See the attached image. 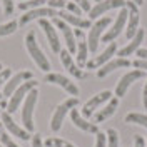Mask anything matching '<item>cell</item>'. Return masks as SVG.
Here are the masks:
<instances>
[{
  "instance_id": "1",
  "label": "cell",
  "mask_w": 147,
  "mask_h": 147,
  "mask_svg": "<svg viewBox=\"0 0 147 147\" xmlns=\"http://www.w3.org/2000/svg\"><path fill=\"white\" fill-rule=\"evenodd\" d=\"M25 47H27V52L32 57V60L37 64V67L47 74L50 72V62H49V59L45 57V54L42 52L40 45L37 44L35 32H28L27 34V37H25Z\"/></svg>"
},
{
  "instance_id": "2",
  "label": "cell",
  "mask_w": 147,
  "mask_h": 147,
  "mask_svg": "<svg viewBox=\"0 0 147 147\" xmlns=\"http://www.w3.org/2000/svg\"><path fill=\"white\" fill-rule=\"evenodd\" d=\"M77 105H79V99H77V97H70V99L64 100L60 105H57L54 115H52V120H50V129H52L54 132H59L60 127H62V122H64L65 115H67L72 109H75Z\"/></svg>"
},
{
  "instance_id": "3",
  "label": "cell",
  "mask_w": 147,
  "mask_h": 147,
  "mask_svg": "<svg viewBox=\"0 0 147 147\" xmlns=\"http://www.w3.org/2000/svg\"><path fill=\"white\" fill-rule=\"evenodd\" d=\"M37 95L38 92L37 89L30 90L25 97V102H24V110H22V122H24V129L27 132H32L35 125H34V109H35L37 104Z\"/></svg>"
},
{
  "instance_id": "4",
  "label": "cell",
  "mask_w": 147,
  "mask_h": 147,
  "mask_svg": "<svg viewBox=\"0 0 147 147\" xmlns=\"http://www.w3.org/2000/svg\"><path fill=\"white\" fill-rule=\"evenodd\" d=\"M110 24V17H102L99 18L89 30V37H87V45L90 52H95L99 49V42H100V37L104 34V30L109 27Z\"/></svg>"
},
{
  "instance_id": "5",
  "label": "cell",
  "mask_w": 147,
  "mask_h": 147,
  "mask_svg": "<svg viewBox=\"0 0 147 147\" xmlns=\"http://www.w3.org/2000/svg\"><path fill=\"white\" fill-rule=\"evenodd\" d=\"M34 89H37V82L34 79H30V80H25L17 90L10 95V102L7 104V110H9L10 115L18 109V105H20V102L24 100V97H27V94L30 90H34Z\"/></svg>"
},
{
  "instance_id": "6",
  "label": "cell",
  "mask_w": 147,
  "mask_h": 147,
  "mask_svg": "<svg viewBox=\"0 0 147 147\" xmlns=\"http://www.w3.org/2000/svg\"><path fill=\"white\" fill-rule=\"evenodd\" d=\"M127 18H129V9L127 7H124V9L119 10V13H117V18H115V22L112 24V27L104 34L102 37V42H112L114 38H117L120 35V32H122V28L125 27V24H127Z\"/></svg>"
},
{
  "instance_id": "7",
  "label": "cell",
  "mask_w": 147,
  "mask_h": 147,
  "mask_svg": "<svg viewBox=\"0 0 147 147\" xmlns=\"http://www.w3.org/2000/svg\"><path fill=\"white\" fill-rule=\"evenodd\" d=\"M38 25H40V28L44 30V34H45L47 40H49V45H50V49H52V52L60 54L62 45H60V38H59V35H57L55 25L50 22V20H47V18H40V20H38Z\"/></svg>"
},
{
  "instance_id": "8",
  "label": "cell",
  "mask_w": 147,
  "mask_h": 147,
  "mask_svg": "<svg viewBox=\"0 0 147 147\" xmlns=\"http://www.w3.org/2000/svg\"><path fill=\"white\" fill-rule=\"evenodd\" d=\"M144 75H146V72H144V70H139V69H136V70H130V72H127L125 75H122V79L119 80L117 87H115V97H117V99L124 97L129 87L136 82V80L142 79Z\"/></svg>"
},
{
  "instance_id": "9",
  "label": "cell",
  "mask_w": 147,
  "mask_h": 147,
  "mask_svg": "<svg viewBox=\"0 0 147 147\" xmlns=\"http://www.w3.org/2000/svg\"><path fill=\"white\" fill-rule=\"evenodd\" d=\"M125 7L129 9V18H127V28H125V37L127 38H134L136 34L139 30V20H140V15H139V5H136L132 0H127Z\"/></svg>"
},
{
  "instance_id": "10",
  "label": "cell",
  "mask_w": 147,
  "mask_h": 147,
  "mask_svg": "<svg viewBox=\"0 0 147 147\" xmlns=\"http://www.w3.org/2000/svg\"><path fill=\"white\" fill-rule=\"evenodd\" d=\"M127 3V0H102L97 2L95 7H92L89 12V17L90 18H99L100 15H104L105 12H109L112 9H124Z\"/></svg>"
},
{
  "instance_id": "11",
  "label": "cell",
  "mask_w": 147,
  "mask_h": 147,
  "mask_svg": "<svg viewBox=\"0 0 147 147\" xmlns=\"http://www.w3.org/2000/svg\"><path fill=\"white\" fill-rule=\"evenodd\" d=\"M45 82L49 84H54V85H59V87H62L65 92H69L70 95H79V87L75 85V84L70 80V79H67L64 77L62 74H54V72H49L45 75Z\"/></svg>"
},
{
  "instance_id": "12",
  "label": "cell",
  "mask_w": 147,
  "mask_h": 147,
  "mask_svg": "<svg viewBox=\"0 0 147 147\" xmlns=\"http://www.w3.org/2000/svg\"><path fill=\"white\" fill-rule=\"evenodd\" d=\"M59 15V10L55 9H50V7H38V9H32L25 12L22 17H20V25H25L28 22H32V20H40V18H45V17H57Z\"/></svg>"
},
{
  "instance_id": "13",
  "label": "cell",
  "mask_w": 147,
  "mask_h": 147,
  "mask_svg": "<svg viewBox=\"0 0 147 147\" xmlns=\"http://www.w3.org/2000/svg\"><path fill=\"white\" fill-rule=\"evenodd\" d=\"M52 24L62 32V35L65 38V44H67V50L70 54H77V42H75V35H74V30L70 28V25L67 22H64L62 18H54Z\"/></svg>"
},
{
  "instance_id": "14",
  "label": "cell",
  "mask_w": 147,
  "mask_h": 147,
  "mask_svg": "<svg viewBox=\"0 0 147 147\" xmlns=\"http://www.w3.org/2000/svg\"><path fill=\"white\" fill-rule=\"evenodd\" d=\"M32 77H34V74L30 72V70H24V72H18V74H15V75H12L9 80L5 82V87H3V97H10L22 84L25 82V80H30Z\"/></svg>"
},
{
  "instance_id": "15",
  "label": "cell",
  "mask_w": 147,
  "mask_h": 147,
  "mask_svg": "<svg viewBox=\"0 0 147 147\" xmlns=\"http://www.w3.org/2000/svg\"><path fill=\"white\" fill-rule=\"evenodd\" d=\"M112 99V92L110 90H104L100 94H97V95H94L92 99L85 102V105H84L82 109V115L84 117H90L92 114H94V110L97 109V107H100L102 104H105V102H109Z\"/></svg>"
},
{
  "instance_id": "16",
  "label": "cell",
  "mask_w": 147,
  "mask_h": 147,
  "mask_svg": "<svg viewBox=\"0 0 147 147\" xmlns=\"http://www.w3.org/2000/svg\"><path fill=\"white\" fill-rule=\"evenodd\" d=\"M0 119H2V125L5 127V130L10 132V136H15V137L22 139V140H28L30 139L28 132L24 127H18L17 124H15V120L10 117L9 112H2L0 114Z\"/></svg>"
},
{
  "instance_id": "17",
  "label": "cell",
  "mask_w": 147,
  "mask_h": 147,
  "mask_svg": "<svg viewBox=\"0 0 147 147\" xmlns=\"http://www.w3.org/2000/svg\"><path fill=\"white\" fill-rule=\"evenodd\" d=\"M115 52H117V44L115 42H110L109 45L105 47V50L102 52V54L95 55L92 60H89L87 62V69H100L104 64H107L110 59H112V55H115Z\"/></svg>"
},
{
  "instance_id": "18",
  "label": "cell",
  "mask_w": 147,
  "mask_h": 147,
  "mask_svg": "<svg viewBox=\"0 0 147 147\" xmlns=\"http://www.w3.org/2000/svg\"><path fill=\"white\" fill-rule=\"evenodd\" d=\"M130 67V60L125 59V57H119V59H112L109 60L107 64H104L97 70V77H105V75H109L110 72H114V70H117V69H127Z\"/></svg>"
},
{
  "instance_id": "19",
  "label": "cell",
  "mask_w": 147,
  "mask_h": 147,
  "mask_svg": "<svg viewBox=\"0 0 147 147\" xmlns=\"http://www.w3.org/2000/svg\"><path fill=\"white\" fill-rule=\"evenodd\" d=\"M60 62H62V65L69 70V74L74 75L75 79H85V74L82 72V69H80L79 65L74 62L72 54H70L69 50H60Z\"/></svg>"
},
{
  "instance_id": "20",
  "label": "cell",
  "mask_w": 147,
  "mask_h": 147,
  "mask_svg": "<svg viewBox=\"0 0 147 147\" xmlns=\"http://www.w3.org/2000/svg\"><path fill=\"white\" fill-rule=\"evenodd\" d=\"M70 119H72L74 125H75V127H79L80 130H84V132H89V134H97V132H99L97 124L85 120L82 115H80V112H79L77 109H72V110H70Z\"/></svg>"
},
{
  "instance_id": "21",
  "label": "cell",
  "mask_w": 147,
  "mask_h": 147,
  "mask_svg": "<svg viewBox=\"0 0 147 147\" xmlns=\"http://www.w3.org/2000/svg\"><path fill=\"white\" fill-rule=\"evenodd\" d=\"M144 37H146V32H144V28H139L137 34L134 38H130V42H129L125 47H122L119 50V57H125L127 59V55H132L134 52H137L139 49H140V44L144 42Z\"/></svg>"
},
{
  "instance_id": "22",
  "label": "cell",
  "mask_w": 147,
  "mask_h": 147,
  "mask_svg": "<svg viewBox=\"0 0 147 147\" xmlns=\"http://www.w3.org/2000/svg\"><path fill=\"white\" fill-rule=\"evenodd\" d=\"M59 18H62L64 22H67L69 25H74V27L77 28H90V20L89 18H82L79 17V15H74L70 12H67V10H59Z\"/></svg>"
},
{
  "instance_id": "23",
  "label": "cell",
  "mask_w": 147,
  "mask_h": 147,
  "mask_svg": "<svg viewBox=\"0 0 147 147\" xmlns=\"http://www.w3.org/2000/svg\"><path fill=\"white\" fill-rule=\"evenodd\" d=\"M74 35L77 37V38H80V42L77 44V65H79V67H84V65L87 64L89 45H87V42L84 40V32H82V28H77V30L74 32Z\"/></svg>"
},
{
  "instance_id": "24",
  "label": "cell",
  "mask_w": 147,
  "mask_h": 147,
  "mask_svg": "<svg viewBox=\"0 0 147 147\" xmlns=\"http://www.w3.org/2000/svg\"><path fill=\"white\" fill-rule=\"evenodd\" d=\"M117 107H119V99H117V97H112V99L107 102V105H105L104 109H100L95 115H94V120H95L94 124H99V122H104L105 119H109L110 115L115 112Z\"/></svg>"
},
{
  "instance_id": "25",
  "label": "cell",
  "mask_w": 147,
  "mask_h": 147,
  "mask_svg": "<svg viewBox=\"0 0 147 147\" xmlns=\"http://www.w3.org/2000/svg\"><path fill=\"white\" fill-rule=\"evenodd\" d=\"M125 122L129 124H139L142 127L147 129V115L146 114H139V112H130L125 115Z\"/></svg>"
},
{
  "instance_id": "26",
  "label": "cell",
  "mask_w": 147,
  "mask_h": 147,
  "mask_svg": "<svg viewBox=\"0 0 147 147\" xmlns=\"http://www.w3.org/2000/svg\"><path fill=\"white\" fill-rule=\"evenodd\" d=\"M18 27V22L17 20H10L7 24H0V37H7L12 35Z\"/></svg>"
},
{
  "instance_id": "27",
  "label": "cell",
  "mask_w": 147,
  "mask_h": 147,
  "mask_svg": "<svg viewBox=\"0 0 147 147\" xmlns=\"http://www.w3.org/2000/svg\"><path fill=\"white\" fill-rule=\"evenodd\" d=\"M44 3H47V0H25V2H18V9L20 10H32V9H38Z\"/></svg>"
},
{
  "instance_id": "28",
  "label": "cell",
  "mask_w": 147,
  "mask_h": 147,
  "mask_svg": "<svg viewBox=\"0 0 147 147\" xmlns=\"http://www.w3.org/2000/svg\"><path fill=\"white\" fill-rule=\"evenodd\" d=\"M0 142H2V146L3 147H18L12 139H10L9 132L5 130V127L2 125V122H0Z\"/></svg>"
},
{
  "instance_id": "29",
  "label": "cell",
  "mask_w": 147,
  "mask_h": 147,
  "mask_svg": "<svg viewBox=\"0 0 147 147\" xmlns=\"http://www.w3.org/2000/svg\"><path fill=\"white\" fill-rule=\"evenodd\" d=\"M105 136H107V147H119V134L115 129H109Z\"/></svg>"
},
{
  "instance_id": "30",
  "label": "cell",
  "mask_w": 147,
  "mask_h": 147,
  "mask_svg": "<svg viewBox=\"0 0 147 147\" xmlns=\"http://www.w3.org/2000/svg\"><path fill=\"white\" fill-rule=\"evenodd\" d=\"M45 146L47 147H75L74 144H70L69 140H64V139H47Z\"/></svg>"
},
{
  "instance_id": "31",
  "label": "cell",
  "mask_w": 147,
  "mask_h": 147,
  "mask_svg": "<svg viewBox=\"0 0 147 147\" xmlns=\"http://www.w3.org/2000/svg\"><path fill=\"white\" fill-rule=\"evenodd\" d=\"M65 10H67V12H70V13H74V15H79V17H82V12H84L77 3H74V2H70V0L65 3Z\"/></svg>"
},
{
  "instance_id": "32",
  "label": "cell",
  "mask_w": 147,
  "mask_h": 147,
  "mask_svg": "<svg viewBox=\"0 0 147 147\" xmlns=\"http://www.w3.org/2000/svg\"><path fill=\"white\" fill-rule=\"evenodd\" d=\"M94 147H107V136L104 132H97L95 134V146Z\"/></svg>"
},
{
  "instance_id": "33",
  "label": "cell",
  "mask_w": 147,
  "mask_h": 147,
  "mask_svg": "<svg viewBox=\"0 0 147 147\" xmlns=\"http://www.w3.org/2000/svg\"><path fill=\"white\" fill-rule=\"evenodd\" d=\"M47 3H49V7H50V9L64 10V9H65V3H67V0H47Z\"/></svg>"
},
{
  "instance_id": "34",
  "label": "cell",
  "mask_w": 147,
  "mask_h": 147,
  "mask_svg": "<svg viewBox=\"0 0 147 147\" xmlns=\"http://www.w3.org/2000/svg\"><path fill=\"white\" fill-rule=\"evenodd\" d=\"M3 5V12L5 15H12L13 13V0H0Z\"/></svg>"
},
{
  "instance_id": "35",
  "label": "cell",
  "mask_w": 147,
  "mask_h": 147,
  "mask_svg": "<svg viewBox=\"0 0 147 147\" xmlns=\"http://www.w3.org/2000/svg\"><path fill=\"white\" fill-rule=\"evenodd\" d=\"M70 2H74V3H77L80 9L84 10V12H90V2L89 0H70Z\"/></svg>"
},
{
  "instance_id": "36",
  "label": "cell",
  "mask_w": 147,
  "mask_h": 147,
  "mask_svg": "<svg viewBox=\"0 0 147 147\" xmlns=\"http://www.w3.org/2000/svg\"><path fill=\"white\" fill-rule=\"evenodd\" d=\"M10 75H12V69H3V70H0V85L9 80Z\"/></svg>"
},
{
  "instance_id": "37",
  "label": "cell",
  "mask_w": 147,
  "mask_h": 147,
  "mask_svg": "<svg viewBox=\"0 0 147 147\" xmlns=\"http://www.w3.org/2000/svg\"><path fill=\"white\" fill-rule=\"evenodd\" d=\"M134 67L139 69V70H144V72H146L147 70V60H144V59H137V60L134 62Z\"/></svg>"
},
{
  "instance_id": "38",
  "label": "cell",
  "mask_w": 147,
  "mask_h": 147,
  "mask_svg": "<svg viewBox=\"0 0 147 147\" xmlns=\"http://www.w3.org/2000/svg\"><path fill=\"white\" fill-rule=\"evenodd\" d=\"M134 147H146V139L142 136H136L134 137Z\"/></svg>"
},
{
  "instance_id": "39",
  "label": "cell",
  "mask_w": 147,
  "mask_h": 147,
  "mask_svg": "<svg viewBox=\"0 0 147 147\" xmlns=\"http://www.w3.org/2000/svg\"><path fill=\"white\" fill-rule=\"evenodd\" d=\"M32 147H44V144H42V139H40V136H38V134L32 136Z\"/></svg>"
},
{
  "instance_id": "40",
  "label": "cell",
  "mask_w": 147,
  "mask_h": 147,
  "mask_svg": "<svg viewBox=\"0 0 147 147\" xmlns=\"http://www.w3.org/2000/svg\"><path fill=\"white\" fill-rule=\"evenodd\" d=\"M137 57H139V59L147 60V49H139V50H137Z\"/></svg>"
},
{
  "instance_id": "41",
  "label": "cell",
  "mask_w": 147,
  "mask_h": 147,
  "mask_svg": "<svg viewBox=\"0 0 147 147\" xmlns=\"http://www.w3.org/2000/svg\"><path fill=\"white\" fill-rule=\"evenodd\" d=\"M142 102H144V107L147 109V82L144 85V95H142Z\"/></svg>"
},
{
  "instance_id": "42",
  "label": "cell",
  "mask_w": 147,
  "mask_h": 147,
  "mask_svg": "<svg viewBox=\"0 0 147 147\" xmlns=\"http://www.w3.org/2000/svg\"><path fill=\"white\" fill-rule=\"evenodd\" d=\"M5 107H7V102H5V100H0V110L5 109Z\"/></svg>"
},
{
  "instance_id": "43",
  "label": "cell",
  "mask_w": 147,
  "mask_h": 147,
  "mask_svg": "<svg viewBox=\"0 0 147 147\" xmlns=\"http://www.w3.org/2000/svg\"><path fill=\"white\" fill-rule=\"evenodd\" d=\"M132 2H134L136 5H142V3H144V0H132Z\"/></svg>"
},
{
  "instance_id": "44",
  "label": "cell",
  "mask_w": 147,
  "mask_h": 147,
  "mask_svg": "<svg viewBox=\"0 0 147 147\" xmlns=\"http://www.w3.org/2000/svg\"><path fill=\"white\" fill-rule=\"evenodd\" d=\"M0 70H3V65H2V64H0Z\"/></svg>"
},
{
  "instance_id": "45",
  "label": "cell",
  "mask_w": 147,
  "mask_h": 147,
  "mask_svg": "<svg viewBox=\"0 0 147 147\" xmlns=\"http://www.w3.org/2000/svg\"><path fill=\"white\" fill-rule=\"evenodd\" d=\"M2 97H3V94H0V100H2Z\"/></svg>"
},
{
  "instance_id": "46",
  "label": "cell",
  "mask_w": 147,
  "mask_h": 147,
  "mask_svg": "<svg viewBox=\"0 0 147 147\" xmlns=\"http://www.w3.org/2000/svg\"><path fill=\"white\" fill-rule=\"evenodd\" d=\"M18 2H25V0H18Z\"/></svg>"
},
{
  "instance_id": "47",
  "label": "cell",
  "mask_w": 147,
  "mask_h": 147,
  "mask_svg": "<svg viewBox=\"0 0 147 147\" xmlns=\"http://www.w3.org/2000/svg\"><path fill=\"white\" fill-rule=\"evenodd\" d=\"M95 2H102V0H95Z\"/></svg>"
},
{
  "instance_id": "48",
  "label": "cell",
  "mask_w": 147,
  "mask_h": 147,
  "mask_svg": "<svg viewBox=\"0 0 147 147\" xmlns=\"http://www.w3.org/2000/svg\"><path fill=\"white\" fill-rule=\"evenodd\" d=\"M0 147H3V146H2V142H0Z\"/></svg>"
},
{
  "instance_id": "49",
  "label": "cell",
  "mask_w": 147,
  "mask_h": 147,
  "mask_svg": "<svg viewBox=\"0 0 147 147\" xmlns=\"http://www.w3.org/2000/svg\"><path fill=\"white\" fill-rule=\"evenodd\" d=\"M146 147H147V140H146Z\"/></svg>"
}]
</instances>
